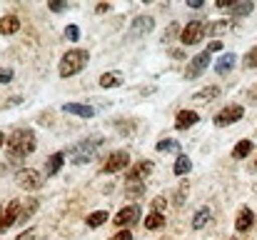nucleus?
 <instances>
[{"label":"nucleus","mask_w":257,"mask_h":240,"mask_svg":"<svg viewBox=\"0 0 257 240\" xmlns=\"http://www.w3.org/2000/svg\"><path fill=\"white\" fill-rule=\"evenodd\" d=\"M8 155L13 160H23L28 158L33 150H35V133L33 130H15L10 138H8Z\"/></svg>","instance_id":"obj_1"},{"label":"nucleus","mask_w":257,"mask_h":240,"mask_svg":"<svg viewBox=\"0 0 257 240\" xmlns=\"http://www.w3.org/2000/svg\"><path fill=\"white\" fill-rule=\"evenodd\" d=\"M87 60H90V55H87V50H68L65 55H63V60H60V68H58V73H60V78H70V75H78L83 68L87 65Z\"/></svg>","instance_id":"obj_2"},{"label":"nucleus","mask_w":257,"mask_h":240,"mask_svg":"<svg viewBox=\"0 0 257 240\" xmlns=\"http://www.w3.org/2000/svg\"><path fill=\"white\" fill-rule=\"evenodd\" d=\"M102 138H87L83 143H78L75 148H70V163H75V165H83V163H90V160L97 155V150L102 148Z\"/></svg>","instance_id":"obj_3"},{"label":"nucleus","mask_w":257,"mask_h":240,"mask_svg":"<svg viewBox=\"0 0 257 240\" xmlns=\"http://www.w3.org/2000/svg\"><path fill=\"white\" fill-rule=\"evenodd\" d=\"M205 30H207V25H205L202 20H190V23L180 30V43H182V45H197V43L205 38Z\"/></svg>","instance_id":"obj_4"},{"label":"nucleus","mask_w":257,"mask_h":240,"mask_svg":"<svg viewBox=\"0 0 257 240\" xmlns=\"http://www.w3.org/2000/svg\"><path fill=\"white\" fill-rule=\"evenodd\" d=\"M15 183L25 190H40L43 188V175L33 168H23V170L15 173Z\"/></svg>","instance_id":"obj_5"},{"label":"nucleus","mask_w":257,"mask_h":240,"mask_svg":"<svg viewBox=\"0 0 257 240\" xmlns=\"http://www.w3.org/2000/svg\"><path fill=\"white\" fill-rule=\"evenodd\" d=\"M242 115H245V108L242 105H227V108H222L217 115H215V125H232V123H237V120H242Z\"/></svg>","instance_id":"obj_6"},{"label":"nucleus","mask_w":257,"mask_h":240,"mask_svg":"<svg viewBox=\"0 0 257 240\" xmlns=\"http://www.w3.org/2000/svg\"><path fill=\"white\" fill-rule=\"evenodd\" d=\"M207 65H210V53L205 50V53H200V55H195V58L190 60V65H187V70H185V78L187 80L200 78V75L207 70Z\"/></svg>","instance_id":"obj_7"},{"label":"nucleus","mask_w":257,"mask_h":240,"mask_svg":"<svg viewBox=\"0 0 257 240\" xmlns=\"http://www.w3.org/2000/svg\"><path fill=\"white\" fill-rule=\"evenodd\" d=\"M140 220V208L138 205H127V208H122L117 215H115V225L117 228H130V225H135Z\"/></svg>","instance_id":"obj_8"},{"label":"nucleus","mask_w":257,"mask_h":240,"mask_svg":"<svg viewBox=\"0 0 257 240\" xmlns=\"http://www.w3.org/2000/svg\"><path fill=\"white\" fill-rule=\"evenodd\" d=\"M127 163H130V155H127L125 150H115L110 158L105 160L102 173H117V170H125V168H127Z\"/></svg>","instance_id":"obj_9"},{"label":"nucleus","mask_w":257,"mask_h":240,"mask_svg":"<svg viewBox=\"0 0 257 240\" xmlns=\"http://www.w3.org/2000/svg\"><path fill=\"white\" fill-rule=\"evenodd\" d=\"M155 28V20L153 18H148V15H140V18H135L133 20V25H130V38L135 40V38H140V35H148L150 30Z\"/></svg>","instance_id":"obj_10"},{"label":"nucleus","mask_w":257,"mask_h":240,"mask_svg":"<svg viewBox=\"0 0 257 240\" xmlns=\"http://www.w3.org/2000/svg\"><path fill=\"white\" fill-rule=\"evenodd\" d=\"M18 215H20V203L13 200V203L5 208V213L0 215V233H5L8 228H13V225L18 223Z\"/></svg>","instance_id":"obj_11"},{"label":"nucleus","mask_w":257,"mask_h":240,"mask_svg":"<svg viewBox=\"0 0 257 240\" xmlns=\"http://www.w3.org/2000/svg\"><path fill=\"white\" fill-rule=\"evenodd\" d=\"M153 173V163L150 160H140L138 165H133L130 170H127V183H135V180H143L145 175H150Z\"/></svg>","instance_id":"obj_12"},{"label":"nucleus","mask_w":257,"mask_h":240,"mask_svg":"<svg viewBox=\"0 0 257 240\" xmlns=\"http://www.w3.org/2000/svg\"><path fill=\"white\" fill-rule=\"evenodd\" d=\"M252 225H255V213H252L250 208H242V210L237 213V220H235L237 233H247Z\"/></svg>","instance_id":"obj_13"},{"label":"nucleus","mask_w":257,"mask_h":240,"mask_svg":"<svg viewBox=\"0 0 257 240\" xmlns=\"http://www.w3.org/2000/svg\"><path fill=\"white\" fill-rule=\"evenodd\" d=\"M197 120H200V115H197L195 110H182V113H177V118H175V128H177V130H187V128H192Z\"/></svg>","instance_id":"obj_14"},{"label":"nucleus","mask_w":257,"mask_h":240,"mask_svg":"<svg viewBox=\"0 0 257 240\" xmlns=\"http://www.w3.org/2000/svg\"><path fill=\"white\" fill-rule=\"evenodd\" d=\"M235 60H237V55H235V53H225V55L217 60V65H215V73H217V75H227V73L235 68Z\"/></svg>","instance_id":"obj_15"},{"label":"nucleus","mask_w":257,"mask_h":240,"mask_svg":"<svg viewBox=\"0 0 257 240\" xmlns=\"http://www.w3.org/2000/svg\"><path fill=\"white\" fill-rule=\"evenodd\" d=\"M63 110L70 113V115H78V118H92L95 115V108L80 105V103H68V105H63Z\"/></svg>","instance_id":"obj_16"},{"label":"nucleus","mask_w":257,"mask_h":240,"mask_svg":"<svg viewBox=\"0 0 257 240\" xmlns=\"http://www.w3.org/2000/svg\"><path fill=\"white\" fill-rule=\"evenodd\" d=\"M20 30V20L15 18V15H3L0 18V33L3 35H13V33H18Z\"/></svg>","instance_id":"obj_17"},{"label":"nucleus","mask_w":257,"mask_h":240,"mask_svg":"<svg viewBox=\"0 0 257 240\" xmlns=\"http://www.w3.org/2000/svg\"><path fill=\"white\" fill-rule=\"evenodd\" d=\"M210 218H212V210H210L207 205H205V208H200V210L192 215V228H195V230H202V228L210 223Z\"/></svg>","instance_id":"obj_18"},{"label":"nucleus","mask_w":257,"mask_h":240,"mask_svg":"<svg viewBox=\"0 0 257 240\" xmlns=\"http://www.w3.org/2000/svg\"><path fill=\"white\" fill-rule=\"evenodd\" d=\"M220 95V88L217 85H210V88H205V90H197L195 95H192V100L195 103H210L212 98H217Z\"/></svg>","instance_id":"obj_19"},{"label":"nucleus","mask_w":257,"mask_h":240,"mask_svg":"<svg viewBox=\"0 0 257 240\" xmlns=\"http://www.w3.org/2000/svg\"><path fill=\"white\" fill-rule=\"evenodd\" d=\"M63 163H65V153H55V155H50V160H48V168H45V175H48V178L58 175V170L63 168Z\"/></svg>","instance_id":"obj_20"},{"label":"nucleus","mask_w":257,"mask_h":240,"mask_svg":"<svg viewBox=\"0 0 257 240\" xmlns=\"http://www.w3.org/2000/svg\"><path fill=\"white\" fill-rule=\"evenodd\" d=\"M252 8H255V5H252L250 0L235 3V5L230 8V13H232V20H235V18H245V15H250V13H252Z\"/></svg>","instance_id":"obj_21"},{"label":"nucleus","mask_w":257,"mask_h":240,"mask_svg":"<svg viewBox=\"0 0 257 240\" xmlns=\"http://www.w3.org/2000/svg\"><path fill=\"white\" fill-rule=\"evenodd\" d=\"M160 228H165L163 213H150V215L145 218V230H160Z\"/></svg>","instance_id":"obj_22"},{"label":"nucleus","mask_w":257,"mask_h":240,"mask_svg":"<svg viewBox=\"0 0 257 240\" xmlns=\"http://www.w3.org/2000/svg\"><path fill=\"white\" fill-rule=\"evenodd\" d=\"M107 220H110V215H107L105 210H97V213H90V215H87L85 223L90 228H100V225H105Z\"/></svg>","instance_id":"obj_23"},{"label":"nucleus","mask_w":257,"mask_h":240,"mask_svg":"<svg viewBox=\"0 0 257 240\" xmlns=\"http://www.w3.org/2000/svg\"><path fill=\"white\" fill-rule=\"evenodd\" d=\"M250 153H252V140H240V143L235 145V150H232V158L242 160V158H247Z\"/></svg>","instance_id":"obj_24"},{"label":"nucleus","mask_w":257,"mask_h":240,"mask_svg":"<svg viewBox=\"0 0 257 240\" xmlns=\"http://www.w3.org/2000/svg\"><path fill=\"white\" fill-rule=\"evenodd\" d=\"M35 210H38V200H35V198H28L25 205H20V215H18V220H28Z\"/></svg>","instance_id":"obj_25"},{"label":"nucleus","mask_w":257,"mask_h":240,"mask_svg":"<svg viewBox=\"0 0 257 240\" xmlns=\"http://www.w3.org/2000/svg\"><path fill=\"white\" fill-rule=\"evenodd\" d=\"M100 85L102 88H117V85H122V75L120 73H105V75H100Z\"/></svg>","instance_id":"obj_26"},{"label":"nucleus","mask_w":257,"mask_h":240,"mask_svg":"<svg viewBox=\"0 0 257 240\" xmlns=\"http://www.w3.org/2000/svg\"><path fill=\"white\" fill-rule=\"evenodd\" d=\"M190 168H192V163H190V158L187 155H177V160H175V175H187L190 173Z\"/></svg>","instance_id":"obj_27"},{"label":"nucleus","mask_w":257,"mask_h":240,"mask_svg":"<svg viewBox=\"0 0 257 240\" xmlns=\"http://www.w3.org/2000/svg\"><path fill=\"white\" fill-rule=\"evenodd\" d=\"M125 193H127L130 198H140V195L145 193V183H143V180H135V183H125Z\"/></svg>","instance_id":"obj_28"},{"label":"nucleus","mask_w":257,"mask_h":240,"mask_svg":"<svg viewBox=\"0 0 257 240\" xmlns=\"http://www.w3.org/2000/svg\"><path fill=\"white\" fill-rule=\"evenodd\" d=\"M158 150L160 153H177L180 150V143H175V140H160L158 143Z\"/></svg>","instance_id":"obj_29"},{"label":"nucleus","mask_w":257,"mask_h":240,"mask_svg":"<svg viewBox=\"0 0 257 240\" xmlns=\"http://www.w3.org/2000/svg\"><path fill=\"white\" fill-rule=\"evenodd\" d=\"M230 28H232V23H230V20H225V23H215V25H210L205 33H212V35H217V33H227Z\"/></svg>","instance_id":"obj_30"},{"label":"nucleus","mask_w":257,"mask_h":240,"mask_svg":"<svg viewBox=\"0 0 257 240\" xmlns=\"http://www.w3.org/2000/svg\"><path fill=\"white\" fill-rule=\"evenodd\" d=\"M245 68H250V70H257V45L245 55Z\"/></svg>","instance_id":"obj_31"},{"label":"nucleus","mask_w":257,"mask_h":240,"mask_svg":"<svg viewBox=\"0 0 257 240\" xmlns=\"http://www.w3.org/2000/svg\"><path fill=\"white\" fill-rule=\"evenodd\" d=\"M65 38H68V40H78V38H80V28H78V25H68V28H65Z\"/></svg>","instance_id":"obj_32"},{"label":"nucleus","mask_w":257,"mask_h":240,"mask_svg":"<svg viewBox=\"0 0 257 240\" xmlns=\"http://www.w3.org/2000/svg\"><path fill=\"white\" fill-rule=\"evenodd\" d=\"M165 205H168V203H165V198H163V195H160V198H155V200H153V213H163V210H165Z\"/></svg>","instance_id":"obj_33"},{"label":"nucleus","mask_w":257,"mask_h":240,"mask_svg":"<svg viewBox=\"0 0 257 240\" xmlns=\"http://www.w3.org/2000/svg\"><path fill=\"white\" fill-rule=\"evenodd\" d=\"M185 195H187V183H185V185H180V190H177V195H175V203H177V205H182V203H185Z\"/></svg>","instance_id":"obj_34"},{"label":"nucleus","mask_w":257,"mask_h":240,"mask_svg":"<svg viewBox=\"0 0 257 240\" xmlns=\"http://www.w3.org/2000/svg\"><path fill=\"white\" fill-rule=\"evenodd\" d=\"M15 240H35V230L30 228V230H25V233H20Z\"/></svg>","instance_id":"obj_35"},{"label":"nucleus","mask_w":257,"mask_h":240,"mask_svg":"<svg viewBox=\"0 0 257 240\" xmlns=\"http://www.w3.org/2000/svg\"><path fill=\"white\" fill-rule=\"evenodd\" d=\"M10 80H13V70H5L3 68L0 70V83H10Z\"/></svg>","instance_id":"obj_36"},{"label":"nucleus","mask_w":257,"mask_h":240,"mask_svg":"<svg viewBox=\"0 0 257 240\" xmlns=\"http://www.w3.org/2000/svg\"><path fill=\"white\" fill-rule=\"evenodd\" d=\"M110 240H133V235H130V230H120L115 238H110Z\"/></svg>","instance_id":"obj_37"},{"label":"nucleus","mask_w":257,"mask_h":240,"mask_svg":"<svg viewBox=\"0 0 257 240\" xmlns=\"http://www.w3.org/2000/svg\"><path fill=\"white\" fill-rule=\"evenodd\" d=\"M217 50H222V43H220V40H212L210 48H207V53H217Z\"/></svg>","instance_id":"obj_38"},{"label":"nucleus","mask_w":257,"mask_h":240,"mask_svg":"<svg viewBox=\"0 0 257 240\" xmlns=\"http://www.w3.org/2000/svg\"><path fill=\"white\" fill-rule=\"evenodd\" d=\"M50 10L60 13V10H65V3H58V0H53V3H50Z\"/></svg>","instance_id":"obj_39"},{"label":"nucleus","mask_w":257,"mask_h":240,"mask_svg":"<svg viewBox=\"0 0 257 240\" xmlns=\"http://www.w3.org/2000/svg\"><path fill=\"white\" fill-rule=\"evenodd\" d=\"M105 10H110V5H107V3H100V5H97V13H105Z\"/></svg>","instance_id":"obj_40"},{"label":"nucleus","mask_w":257,"mask_h":240,"mask_svg":"<svg viewBox=\"0 0 257 240\" xmlns=\"http://www.w3.org/2000/svg\"><path fill=\"white\" fill-rule=\"evenodd\" d=\"M190 8H202V0H190Z\"/></svg>","instance_id":"obj_41"},{"label":"nucleus","mask_w":257,"mask_h":240,"mask_svg":"<svg viewBox=\"0 0 257 240\" xmlns=\"http://www.w3.org/2000/svg\"><path fill=\"white\" fill-rule=\"evenodd\" d=\"M3 145H5V135L0 133V148H3Z\"/></svg>","instance_id":"obj_42"},{"label":"nucleus","mask_w":257,"mask_h":240,"mask_svg":"<svg viewBox=\"0 0 257 240\" xmlns=\"http://www.w3.org/2000/svg\"><path fill=\"white\" fill-rule=\"evenodd\" d=\"M252 100H255V103H257V88H255V93H252Z\"/></svg>","instance_id":"obj_43"},{"label":"nucleus","mask_w":257,"mask_h":240,"mask_svg":"<svg viewBox=\"0 0 257 240\" xmlns=\"http://www.w3.org/2000/svg\"><path fill=\"white\" fill-rule=\"evenodd\" d=\"M0 215H3V208H0Z\"/></svg>","instance_id":"obj_44"},{"label":"nucleus","mask_w":257,"mask_h":240,"mask_svg":"<svg viewBox=\"0 0 257 240\" xmlns=\"http://www.w3.org/2000/svg\"><path fill=\"white\" fill-rule=\"evenodd\" d=\"M230 240H235V238H230Z\"/></svg>","instance_id":"obj_45"}]
</instances>
